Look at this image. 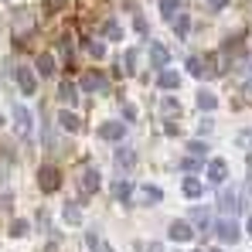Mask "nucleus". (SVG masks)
Here are the masks:
<instances>
[{"label":"nucleus","instance_id":"obj_1","mask_svg":"<svg viewBox=\"0 0 252 252\" xmlns=\"http://www.w3.org/2000/svg\"><path fill=\"white\" fill-rule=\"evenodd\" d=\"M62 184H65V174L55 167V164H41L38 167V191L41 194H58Z\"/></svg>","mask_w":252,"mask_h":252},{"label":"nucleus","instance_id":"obj_2","mask_svg":"<svg viewBox=\"0 0 252 252\" xmlns=\"http://www.w3.org/2000/svg\"><path fill=\"white\" fill-rule=\"evenodd\" d=\"M215 235H218L221 242H228V246H235V242L242 239V232H239V221H235L232 215H221V218L215 221Z\"/></svg>","mask_w":252,"mask_h":252},{"label":"nucleus","instance_id":"obj_3","mask_svg":"<svg viewBox=\"0 0 252 252\" xmlns=\"http://www.w3.org/2000/svg\"><path fill=\"white\" fill-rule=\"evenodd\" d=\"M14 79H17V85H21L24 95H38V72H34L31 65H17V68H14Z\"/></svg>","mask_w":252,"mask_h":252},{"label":"nucleus","instance_id":"obj_4","mask_svg":"<svg viewBox=\"0 0 252 252\" xmlns=\"http://www.w3.org/2000/svg\"><path fill=\"white\" fill-rule=\"evenodd\" d=\"M82 92H109V79L102 68H89L82 75Z\"/></svg>","mask_w":252,"mask_h":252},{"label":"nucleus","instance_id":"obj_5","mask_svg":"<svg viewBox=\"0 0 252 252\" xmlns=\"http://www.w3.org/2000/svg\"><path fill=\"white\" fill-rule=\"evenodd\" d=\"M218 208H221V215H239L242 211V198H239V191L235 188H221V194H218Z\"/></svg>","mask_w":252,"mask_h":252},{"label":"nucleus","instance_id":"obj_6","mask_svg":"<svg viewBox=\"0 0 252 252\" xmlns=\"http://www.w3.org/2000/svg\"><path fill=\"white\" fill-rule=\"evenodd\" d=\"M116 147H120V143H116ZM113 164H116V170H120V174H129V170L136 167V150H133V147H120V150H116V154H113Z\"/></svg>","mask_w":252,"mask_h":252},{"label":"nucleus","instance_id":"obj_7","mask_svg":"<svg viewBox=\"0 0 252 252\" xmlns=\"http://www.w3.org/2000/svg\"><path fill=\"white\" fill-rule=\"evenodd\" d=\"M123 136H126V123H120V120H106V123H99V140L120 143Z\"/></svg>","mask_w":252,"mask_h":252},{"label":"nucleus","instance_id":"obj_8","mask_svg":"<svg viewBox=\"0 0 252 252\" xmlns=\"http://www.w3.org/2000/svg\"><path fill=\"white\" fill-rule=\"evenodd\" d=\"M228 177V160L225 157H208V181L211 184H225Z\"/></svg>","mask_w":252,"mask_h":252},{"label":"nucleus","instance_id":"obj_9","mask_svg":"<svg viewBox=\"0 0 252 252\" xmlns=\"http://www.w3.org/2000/svg\"><path fill=\"white\" fill-rule=\"evenodd\" d=\"M113 198L120 205H133V184H129V177H116L113 181Z\"/></svg>","mask_w":252,"mask_h":252},{"label":"nucleus","instance_id":"obj_10","mask_svg":"<svg viewBox=\"0 0 252 252\" xmlns=\"http://www.w3.org/2000/svg\"><path fill=\"white\" fill-rule=\"evenodd\" d=\"M167 235L174 242H191V239H194V225H191V221H170Z\"/></svg>","mask_w":252,"mask_h":252},{"label":"nucleus","instance_id":"obj_11","mask_svg":"<svg viewBox=\"0 0 252 252\" xmlns=\"http://www.w3.org/2000/svg\"><path fill=\"white\" fill-rule=\"evenodd\" d=\"M79 184H82V194H95V191L102 188V177H99L95 167H85L82 177H79Z\"/></svg>","mask_w":252,"mask_h":252},{"label":"nucleus","instance_id":"obj_12","mask_svg":"<svg viewBox=\"0 0 252 252\" xmlns=\"http://www.w3.org/2000/svg\"><path fill=\"white\" fill-rule=\"evenodd\" d=\"M147 51H150V65H154L157 72H164V68H167V62H170L167 48H164L160 41H150V48H147Z\"/></svg>","mask_w":252,"mask_h":252},{"label":"nucleus","instance_id":"obj_13","mask_svg":"<svg viewBox=\"0 0 252 252\" xmlns=\"http://www.w3.org/2000/svg\"><path fill=\"white\" fill-rule=\"evenodd\" d=\"M164 201V191L157 188V184H143L140 188V205H147V208H157Z\"/></svg>","mask_w":252,"mask_h":252},{"label":"nucleus","instance_id":"obj_14","mask_svg":"<svg viewBox=\"0 0 252 252\" xmlns=\"http://www.w3.org/2000/svg\"><path fill=\"white\" fill-rule=\"evenodd\" d=\"M10 113H14V129H17L21 136H31V113H28L24 106H14Z\"/></svg>","mask_w":252,"mask_h":252},{"label":"nucleus","instance_id":"obj_15","mask_svg":"<svg viewBox=\"0 0 252 252\" xmlns=\"http://www.w3.org/2000/svg\"><path fill=\"white\" fill-rule=\"evenodd\" d=\"M181 191H184V198H201V194H205V181L194 177V174H188L184 184H181Z\"/></svg>","mask_w":252,"mask_h":252},{"label":"nucleus","instance_id":"obj_16","mask_svg":"<svg viewBox=\"0 0 252 252\" xmlns=\"http://www.w3.org/2000/svg\"><path fill=\"white\" fill-rule=\"evenodd\" d=\"M34 72H38V79H51V75H55V55H51V51H41V55H38Z\"/></svg>","mask_w":252,"mask_h":252},{"label":"nucleus","instance_id":"obj_17","mask_svg":"<svg viewBox=\"0 0 252 252\" xmlns=\"http://www.w3.org/2000/svg\"><path fill=\"white\" fill-rule=\"evenodd\" d=\"M62 218H65V225L79 228V225H82V208H79V201H65V208H62Z\"/></svg>","mask_w":252,"mask_h":252},{"label":"nucleus","instance_id":"obj_18","mask_svg":"<svg viewBox=\"0 0 252 252\" xmlns=\"http://www.w3.org/2000/svg\"><path fill=\"white\" fill-rule=\"evenodd\" d=\"M102 38H106V41H120V38H123L120 17H106V21H102Z\"/></svg>","mask_w":252,"mask_h":252},{"label":"nucleus","instance_id":"obj_19","mask_svg":"<svg viewBox=\"0 0 252 252\" xmlns=\"http://www.w3.org/2000/svg\"><path fill=\"white\" fill-rule=\"evenodd\" d=\"M58 126L68 129V133H82V120H79L72 109H62V113H58Z\"/></svg>","mask_w":252,"mask_h":252},{"label":"nucleus","instance_id":"obj_20","mask_svg":"<svg viewBox=\"0 0 252 252\" xmlns=\"http://www.w3.org/2000/svg\"><path fill=\"white\" fill-rule=\"evenodd\" d=\"M58 99H62V102H68V106H72V102H75V99H79V85L72 82V79H62V82H58Z\"/></svg>","mask_w":252,"mask_h":252},{"label":"nucleus","instance_id":"obj_21","mask_svg":"<svg viewBox=\"0 0 252 252\" xmlns=\"http://www.w3.org/2000/svg\"><path fill=\"white\" fill-rule=\"evenodd\" d=\"M191 225H198L201 232L215 228V221H211V211H208V208H194V211H191Z\"/></svg>","mask_w":252,"mask_h":252},{"label":"nucleus","instance_id":"obj_22","mask_svg":"<svg viewBox=\"0 0 252 252\" xmlns=\"http://www.w3.org/2000/svg\"><path fill=\"white\" fill-rule=\"evenodd\" d=\"M157 85H160L164 92H170V89H177V85H181V75H177L174 68H164V72H160V79H157Z\"/></svg>","mask_w":252,"mask_h":252},{"label":"nucleus","instance_id":"obj_23","mask_svg":"<svg viewBox=\"0 0 252 252\" xmlns=\"http://www.w3.org/2000/svg\"><path fill=\"white\" fill-rule=\"evenodd\" d=\"M198 109H205V113L218 109V95H215L211 89H201V92H198Z\"/></svg>","mask_w":252,"mask_h":252},{"label":"nucleus","instance_id":"obj_24","mask_svg":"<svg viewBox=\"0 0 252 252\" xmlns=\"http://www.w3.org/2000/svg\"><path fill=\"white\" fill-rule=\"evenodd\" d=\"M188 154H191V157H198V160H208V157H211V150H208V143H205V140H191V143H188Z\"/></svg>","mask_w":252,"mask_h":252},{"label":"nucleus","instance_id":"obj_25","mask_svg":"<svg viewBox=\"0 0 252 252\" xmlns=\"http://www.w3.org/2000/svg\"><path fill=\"white\" fill-rule=\"evenodd\" d=\"M170 24H174V34H177V38H188V31H191V17H188V14H177Z\"/></svg>","mask_w":252,"mask_h":252},{"label":"nucleus","instance_id":"obj_26","mask_svg":"<svg viewBox=\"0 0 252 252\" xmlns=\"http://www.w3.org/2000/svg\"><path fill=\"white\" fill-rule=\"evenodd\" d=\"M136 62H140V48H129V51L123 55V72H129V75H133V72L140 68Z\"/></svg>","mask_w":252,"mask_h":252},{"label":"nucleus","instance_id":"obj_27","mask_svg":"<svg viewBox=\"0 0 252 252\" xmlns=\"http://www.w3.org/2000/svg\"><path fill=\"white\" fill-rule=\"evenodd\" d=\"M160 14H164V21H174L181 14V0H160Z\"/></svg>","mask_w":252,"mask_h":252},{"label":"nucleus","instance_id":"obj_28","mask_svg":"<svg viewBox=\"0 0 252 252\" xmlns=\"http://www.w3.org/2000/svg\"><path fill=\"white\" fill-rule=\"evenodd\" d=\"M188 72L194 79H208V68H205V58H188Z\"/></svg>","mask_w":252,"mask_h":252},{"label":"nucleus","instance_id":"obj_29","mask_svg":"<svg viewBox=\"0 0 252 252\" xmlns=\"http://www.w3.org/2000/svg\"><path fill=\"white\" fill-rule=\"evenodd\" d=\"M7 232H10V239H24V235H28V232H31V225H28V221H24V218H14V221H10V228H7Z\"/></svg>","mask_w":252,"mask_h":252},{"label":"nucleus","instance_id":"obj_30","mask_svg":"<svg viewBox=\"0 0 252 252\" xmlns=\"http://www.w3.org/2000/svg\"><path fill=\"white\" fill-rule=\"evenodd\" d=\"M85 48H89V55H92V58H106V44H102V41H92V38H89Z\"/></svg>","mask_w":252,"mask_h":252},{"label":"nucleus","instance_id":"obj_31","mask_svg":"<svg viewBox=\"0 0 252 252\" xmlns=\"http://www.w3.org/2000/svg\"><path fill=\"white\" fill-rule=\"evenodd\" d=\"M65 7H68V0H44V14H58Z\"/></svg>","mask_w":252,"mask_h":252},{"label":"nucleus","instance_id":"obj_32","mask_svg":"<svg viewBox=\"0 0 252 252\" xmlns=\"http://www.w3.org/2000/svg\"><path fill=\"white\" fill-rule=\"evenodd\" d=\"M136 113H140V109H136L133 102H126V106H123V123H126V126H129V123H136Z\"/></svg>","mask_w":252,"mask_h":252},{"label":"nucleus","instance_id":"obj_33","mask_svg":"<svg viewBox=\"0 0 252 252\" xmlns=\"http://www.w3.org/2000/svg\"><path fill=\"white\" fill-rule=\"evenodd\" d=\"M133 28H136L140 34H150V24H147V17H140V14H136V21H133Z\"/></svg>","mask_w":252,"mask_h":252},{"label":"nucleus","instance_id":"obj_34","mask_svg":"<svg viewBox=\"0 0 252 252\" xmlns=\"http://www.w3.org/2000/svg\"><path fill=\"white\" fill-rule=\"evenodd\" d=\"M160 109H164V113H177V99H164V102H160Z\"/></svg>","mask_w":252,"mask_h":252},{"label":"nucleus","instance_id":"obj_35","mask_svg":"<svg viewBox=\"0 0 252 252\" xmlns=\"http://www.w3.org/2000/svg\"><path fill=\"white\" fill-rule=\"evenodd\" d=\"M225 7H228V0H208V10H215V14L225 10Z\"/></svg>","mask_w":252,"mask_h":252},{"label":"nucleus","instance_id":"obj_36","mask_svg":"<svg viewBox=\"0 0 252 252\" xmlns=\"http://www.w3.org/2000/svg\"><path fill=\"white\" fill-rule=\"evenodd\" d=\"M147 252H164V249H160V242H150V249H147Z\"/></svg>","mask_w":252,"mask_h":252},{"label":"nucleus","instance_id":"obj_37","mask_svg":"<svg viewBox=\"0 0 252 252\" xmlns=\"http://www.w3.org/2000/svg\"><path fill=\"white\" fill-rule=\"evenodd\" d=\"M95 252H113V246H106V242H102V246H99Z\"/></svg>","mask_w":252,"mask_h":252},{"label":"nucleus","instance_id":"obj_38","mask_svg":"<svg viewBox=\"0 0 252 252\" xmlns=\"http://www.w3.org/2000/svg\"><path fill=\"white\" fill-rule=\"evenodd\" d=\"M246 232H249V235H252V215H249V218H246Z\"/></svg>","mask_w":252,"mask_h":252},{"label":"nucleus","instance_id":"obj_39","mask_svg":"<svg viewBox=\"0 0 252 252\" xmlns=\"http://www.w3.org/2000/svg\"><path fill=\"white\" fill-rule=\"evenodd\" d=\"M246 191H249V194H252V174H249V181H246Z\"/></svg>","mask_w":252,"mask_h":252},{"label":"nucleus","instance_id":"obj_40","mask_svg":"<svg viewBox=\"0 0 252 252\" xmlns=\"http://www.w3.org/2000/svg\"><path fill=\"white\" fill-rule=\"evenodd\" d=\"M246 164H249V167H252V150H249V157H246Z\"/></svg>","mask_w":252,"mask_h":252},{"label":"nucleus","instance_id":"obj_41","mask_svg":"<svg viewBox=\"0 0 252 252\" xmlns=\"http://www.w3.org/2000/svg\"><path fill=\"white\" fill-rule=\"evenodd\" d=\"M211 252H225V249H211Z\"/></svg>","mask_w":252,"mask_h":252},{"label":"nucleus","instance_id":"obj_42","mask_svg":"<svg viewBox=\"0 0 252 252\" xmlns=\"http://www.w3.org/2000/svg\"><path fill=\"white\" fill-rule=\"evenodd\" d=\"M249 7H252V3H249Z\"/></svg>","mask_w":252,"mask_h":252}]
</instances>
